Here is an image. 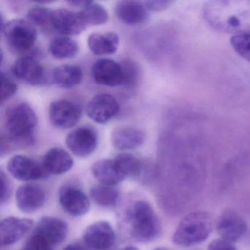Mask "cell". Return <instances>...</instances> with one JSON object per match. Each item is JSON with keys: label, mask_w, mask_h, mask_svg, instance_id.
<instances>
[{"label": "cell", "mask_w": 250, "mask_h": 250, "mask_svg": "<svg viewBox=\"0 0 250 250\" xmlns=\"http://www.w3.org/2000/svg\"><path fill=\"white\" fill-rule=\"evenodd\" d=\"M203 16L215 30L250 34V1H211L203 7Z\"/></svg>", "instance_id": "6da1fadb"}, {"label": "cell", "mask_w": 250, "mask_h": 250, "mask_svg": "<svg viewBox=\"0 0 250 250\" xmlns=\"http://www.w3.org/2000/svg\"><path fill=\"white\" fill-rule=\"evenodd\" d=\"M37 115L28 104L20 102L11 105L5 113V126L10 141L20 146H31L34 143Z\"/></svg>", "instance_id": "7a4b0ae2"}, {"label": "cell", "mask_w": 250, "mask_h": 250, "mask_svg": "<svg viewBox=\"0 0 250 250\" xmlns=\"http://www.w3.org/2000/svg\"><path fill=\"white\" fill-rule=\"evenodd\" d=\"M214 228L213 217L208 212L198 210L186 215L175 229L172 242L181 247H190L207 239Z\"/></svg>", "instance_id": "3957f363"}, {"label": "cell", "mask_w": 250, "mask_h": 250, "mask_svg": "<svg viewBox=\"0 0 250 250\" xmlns=\"http://www.w3.org/2000/svg\"><path fill=\"white\" fill-rule=\"evenodd\" d=\"M131 233L140 242H150L156 239L161 232L160 221L147 202L138 201L134 205L130 214Z\"/></svg>", "instance_id": "277c9868"}, {"label": "cell", "mask_w": 250, "mask_h": 250, "mask_svg": "<svg viewBox=\"0 0 250 250\" xmlns=\"http://www.w3.org/2000/svg\"><path fill=\"white\" fill-rule=\"evenodd\" d=\"M1 29L7 45L14 53H28L34 46L37 30L28 21L16 19L5 22Z\"/></svg>", "instance_id": "5b68a950"}, {"label": "cell", "mask_w": 250, "mask_h": 250, "mask_svg": "<svg viewBox=\"0 0 250 250\" xmlns=\"http://www.w3.org/2000/svg\"><path fill=\"white\" fill-rule=\"evenodd\" d=\"M49 119L60 128H73L81 119L82 109L79 105L68 100L52 102L49 109Z\"/></svg>", "instance_id": "8992f818"}, {"label": "cell", "mask_w": 250, "mask_h": 250, "mask_svg": "<svg viewBox=\"0 0 250 250\" xmlns=\"http://www.w3.org/2000/svg\"><path fill=\"white\" fill-rule=\"evenodd\" d=\"M120 105L117 99L108 93H100L92 98L85 108L87 116L98 124H104L116 116Z\"/></svg>", "instance_id": "52a82bcc"}, {"label": "cell", "mask_w": 250, "mask_h": 250, "mask_svg": "<svg viewBox=\"0 0 250 250\" xmlns=\"http://www.w3.org/2000/svg\"><path fill=\"white\" fill-rule=\"evenodd\" d=\"M51 24L52 30L67 36L80 34L87 26L80 12L66 8L52 11Z\"/></svg>", "instance_id": "ba28073f"}, {"label": "cell", "mask_w": 250, "mask_h": 250, "mask_svg": "<svg viewBox=\"0 0 250 250\" xmlns=\"http://www.w3.org/2000/svg\"><path fill=\"white\" fill-rule=\"evenodd\" d=\"M70 150L79 157H87L98 146V134L91 127H79L71 131L65 139Z\"/></svg>", "instance_id": "9c48e42d"}, {"label": "cell", "mask_w": 250, "mask_h": 250, "mask_svg": "<svg viewBox=\"0 0 250 250\" xmlns=\"http://www.w3.org/2000/svg\"><path fill=\"white\" fill-rule=\"evenodd\" d=\"M216 229L221 238L233 243L245 235L247 224L235 210L227 209L218 219Z\"/></svg>", "instance_id": "30bf717a"}, {"label": "cell", "mask_w": 250, "mask_h": 250, "mask_svg": "<svg viewBox=\"0 0 250 250\" xmlns=\"http://www.w3.org/2000/svg\"><path fill=\"white\" fill-rule=\"evenodd\" d=\"M11 71L17 80L27 84L38 85L44 83L46 80L42 64L30 55L17 60L12 65Z\"/></svg>", "instance_id": "8fae6325"}, {"label": "cell", "mask_w": 250, "mask_h": 250, "mask_svg": "<svg viewBox=\"0 0 250 250\" xmlns=\"http://www.w3.org/2000/svg\"><path fill=\"white\" fill-rule=\"evenodd\" d=\"M83 239L90 248L96 250H108L115 244L116 235L109 222L99 221L86 229Z\"/></svg>", "instance_id": "7c38bea8"}, {"label": "cell", "mask_w": 250, "mask_h": 250, "mask_svg": "<svg viewBox=\"0 0 250 250\" xmlns=\"http://www.w3.org/2000/svg\"><path fill=\"white\" fill-rule=\"evenodd\" d=\"M91 74L97 84L109 87L123 85L122 66L121 63L113 60L107 58L98 60L92 65Z\"/></svg>", "instance_id": "4fadbf2b"}, {"label": "cell", "mask_w": 250, "mask_h": 250, "mask_svg": "<svg viewBox=\"0 0 250 250\" xmlns=\"http://www.w3.org/2000/svg\"><path fill=\"white\" fill-rule=\"evenodd\" d=\"M8 170L13 177L19 181H31L43 178L46 172L42 165L21 155L11 158L8 162Z\"/></svg>", "instance_id": "5bb4252c"}, {"label": "cell", "mask_w": 250, "mask_h": 250, "mask_svg": "<svg viewBox=\"0 0 250 250\" xmlns=\"http://www.w3.org/2000/svg\"><path fill=\"white\" fill-rule=\"evenodd\" d=\"M60 203L64 210L73 216H83L90 209V200L87 196L80 188L72 186L61 188Z\"/></svg>", "instance_id": "9a60e30c"}, {"label": "cell", "mask_w": 250, "mask_h": 250, "mask_svg": "<svg viewBox=\"0 0 250 250\" xmlns=\"http://www.w3.org/2000/svg\"><path fill=\"white\" fill-rule=\"evenodd\" d=\"M33 226V221L27 218L10 217L0 223V238L2 246L15 244L23 238Z\"/></svg>", "instance_id": "2e32d148"}, {"label": "cell", "mask_w": 250, "mask_h": 250, "mask_svg": "<svg viewBox=\"0 0 250 250\" xmlns=\"http://www.w3.org/2000/svg\"><path fill=\"white\" fill-rule=\"evenodd\" d=\"M68 227L62 219L52 216H44L36 225L34 233L42 236L51 245L61 244L68 235Z\"/></svg>", "instance_id": "e0dca14e"}, {"label": "cell", "mask_w": 250, "mask_h": 250, "mask_svg": "<svg viewBox=\"0 0 250 250\" xmlns=\"http://www.w3.org/2000/svg\"><path fill=\"white\" fill-rule=\"evenodd\" d=\"M17 206L24 213H33L40 209L46 201V194L40 187L24 184L16 193Z\"/></svg>", "instance_id": "ac0fdd59"}, {"label": "cell", "mask_w": 250, "mask_h": 250, "mask_svg": "<svg viewBox=\"0 0 250 250\" xmlns=\"http://www.w3.org/2000/svg\"><path fill=\"white\" fill-rule=\"evenodd\" d=\"M149 10L145 3L135 1L117 2L115 14L123 22L129 25H137L146 22L149 18Z\"/></svg>", "instance_id": "d6986e66"}, {"label": "cell", "mask_w": 250, "mask_h": 250, "mask_svg": "<svg viewBox=\"0 0 250 250\" xmlns=\"http://www.w3.org/2000/svg\"><path fill=\"white\" fill-rule=\"evenodd\" d=\"M71 155L61 147L49 149L43 156L42 166L46 173L62 175L68 172L74 166Z\"/></svg>", "instance_id": "ffe728a7"}, {"label": "cell", "mask_w": 250, "mask_h": 250, "mask_svg": "<svg viewBox=\"0 0 250 250\" xmlns=\"http://www.w3.org/2000/svg\"><path fill=\"white\" fill-rule=\"evenodd\" d=\"M111 140L112 146L118 150H134L144 143L146 134L134 127H121L112 132Z\"/></svg>", "instance_id": "44dd1931"}, {"label": "cell", "mask_w": 250, "mask_h": 250, "mask_svg": "<svg viewBox=\"0 0 250 250\" xmlns=\"http://www.w3.org/2000/svg\"><path fill=\"white\" fill-rule=\"evenodd\" d=\"M91 169L95 178L103 185L114 187L125 179L114 159H104L97 161L93 164Z\"/></svg>", "instance_id": "7402d4cb"}, {"label": "cell", "mask_w": 250, "mask_h": 250, "mask_svg": "<svg viewBox=\"0 0 250 250\" xmlns=\"http://www.w3.org/2000/svg\"><path fill=\"white\" fill-rule=\"evenodd\" d=\"M120 39L117 33H95L87 39L89 49L96 55H112L118 50Z\"/></svg>", "instance_id": "603a6c76"}, {"label": "cell", "mask_w": 250, "mask_h": 250, "mask_svg": "<svg viewBox=\"0 0 250 250\" xmlns=\"http://www.w3.org/2000/svg\"><path fill=\"white\" fill-rule=\"evenodd\" d=\"M54 83L62 88H71L81 83L83 79V70L78 65H60L54 69L52 74Z\"/></svg>", "instance_id": "cb8c5ba5"}, {"label": "cell", "mask_w": 250, "mask_h": 250, "mask_svg": "<svg viewBox=\"0 0 250 250\" xmlns=\"http://www.w3.org/2000/svg\"><path fill=\"white\" fill-rule=\"evenodd\" d=\"M49 49L54 58L61 60L68 59L78 55L80 46L69 36L61 35L51 41Z\"/></svg>", "instance_id": "d4e9b609"}, {"label": "cell", "mask_w": 250, "mask_h": 250, "mask_svg": "<svg viewBox=\"0 0 250 250\" xmlns=\"http://www.w3.org/2000/svg\"><path fill=\"white\" fill-rule=\"evenodd\" d=\"M90 197L99 206L113 207L118 203L120 192L112 186L99 185L93 187L90 190Z\"/></svg>", "instance_id": "484cf974"}, {"label": "cell", "mask_w": 250, "mask_h": 250, "mask_svg": "<svg viewBox=\"0 0 250 250\" xmlns=\"http://www.w3.org/2000/svg\"><path fill=\"white\" fill-rule=\"evenodd\" d=\"M80 12L87 25H101L109 20L107 11L100 4L93 1H87Z\"/></svg>", "instance_id": "4316f807"}, {"label": "cell", "mask_w": 250, "mask_h": 250, "mask_svg": "<svg viewBox=\"0 0 250 250\" xmlns=\"http://www.w3.org/2000/svg\"><path fill=\"white\" fill-rule=\"evenodd\" d=\"M114 160L120 172L125 178L127 177H136L141 173V162L132 154L120 153L115 156Z\"/></svg>", "instance_id": "83f0119b"}, {"label": "cell", "mask_w": 250, "mask_h": 250, "mask_svg": "<svg viewBox=\"0 0 250 250\" xmlns=\"http://www.w3.org/2000/svg\"><path fill=\"white\" fill-rule=\"evenodd\" d=\"M52 13V10L45 7L35 6L27 12V20L35 27H38L42 30H52L51 24Z\"/></svg>", "instance_id": "f1b7e54d"}, {"label": "cell", "mask_w": 250, "mask_h": 250, "mask_svg": "<svg viewBox=\"0 0 250 250\" xmlns=\"http://www.w3.org/2000/svg\"><path fill=\"white\" fill-rule=\"evenodd\" d=\"M230 44L240 57L250 62V34L234 35L230 38Z\"/></svg>", "instance_id": "f546056e"}, {"label": "cell", "mask_w": 250, "mask_h": 250, "mask_svg": "<svg viewBox=\"0 0 250 250\" xmlns=\"http://www.w3.org/2000/svg\"><path fill=\"white\" fill-rule=\"evenodd\" d=\"M124 81L123 85L132 86L135 84L139 76V68L134 61L126 60L121 62Z\"/></svg>", "instance_id": "4dcf8cb0"}, {"label": "cell", "mask_w": 250, "mask_h": 250, "mask_svg": "<svg viewBox=\"0 0 250 250\" xmlns=\"http://www.w3.org/2000/svg\"><path fill=\"white\" fill-rule=\"evenodd\" d=\"M17 90L16 83L4 72L1 73V102L12 97Z\"/></svg>", "instance_id": "1f68e13d"}, {"label": "cell", "mask_w": 250, "mask_h": 250, "mask_svg": "<svg viewBox=\"0 0 250 250\" xmlns=\"http://www.w3.org/2000/svg\"><path fill=\"white\" fill-rule=\"evenodd\" d=\"M52 247L44 238L33 232L27 240L24 250H52Z\"/></svg>", "instance_id": "d6a6232c"}, {"label": "cell", "mask_w": 250, "mask_h": 250, "mask_svg": "<svg viewBox=\"0 0 250 250\" xmlns=\"http://www.w3.org/2000/svg\"><path fill=\"white\" fill-rule=\"evenodd\" d=\"M208 250H236L233 243L223 238L213 240L208 247Z\"/></svg>", "instance_id": "836d02e7"}, {"label": "cell", "mask_w": 250, "mask_h": 250, "mask_svg": "<svg viewBox=\"0 0 250 250\" xmlns=\"http://www.w3.org/2000/svg\"><path fill=\"white\" fill-rule=\"evenodd\" d=\"M0 184H1V203H4L8 201L11 196V187L9 181L3 171L0 172Z\"/></svg>", "instance_id": "e575fe53"}, {"label": "cell", "mask_w": 250, "mask_h": 250, "mask_svg": "<svg viewBox=\"0 0 250 250\" xmlns=\"http://www.w3.org/2000/svg\"><path fill=\"white\" fill-rule=\"evenodd\" d=\"M172 2L166 0H156V1H147L145 2V5L149 11H161L167 9L170 6Z\"/></svg>", "instance_id": "d590c367"}, {"label": "cell", "mask_w": 250, "mask_h": 250, "mask_svg": "<svg viewBox=\"0 0 250 250\" xmlns=\"http://www.w3.org/2000/svg\"><path fill=\"white\" fill-rule=\"evenodd\" d=\"M63 250H87L83 246L79 244H70L64 248Z\"/></svg>", "instance_id": "8d00e7d4"}, {"label": "cell", "mask_w": 250, "mask_h": 250, "mask_svg": "<svg viewBox=\"0 0 250 250\" xmlns=\"http://www.w3.org/2000/svg\"><path fill=\"white\" fill-rule=\"evenodd\" d=\"M87 1L80 0V1H69L68 4L74 7H79V8H83L87 4Z\"/></svg>", "instance_id": "74e56055"}, {"label": "cell", "mask_w": 250, "mask_h": 250, "mask_svg": "<svg viewBox=\"0 0 250 250\" xmlns=\"http://www.w3.org/2000/svg\"><path fill=\"white\" fill-rule=\"evenodd\" d=\"M121 250H139L137 247H125V248L122 249Z\"/></svg>", "instance_id": "f35d334b"}, {"label": "cell", "mask_w": 250, "mask_h": 250, "mask_svg": "<svg viewBox=\"0 0 250 250\" xmlns=\"http://www.w3.org/2000/svg\"><path fill=\"white\" fill-rule=\"evenodd\" d=\"M154 250H169L168 249L163 248V247H159V248L155 249Z\"/></svg>", "instance_id": "ab89813d"}, {"label": "cell", "mask_w": 250, "mask_h": 250, "mask_svg": "<svg viewBox=\"0 0 250 250\" xmlns=\"http://www.w3.org/2000/svg\"></svg>", "instance_id": "60d3db41"}]
</instances>
